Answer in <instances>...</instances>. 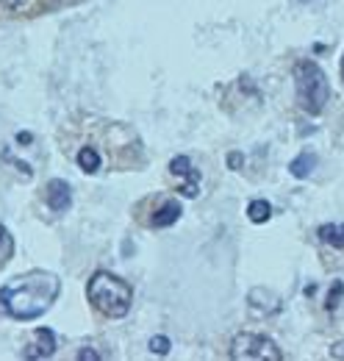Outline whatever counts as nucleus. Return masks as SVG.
I'll use <instances>...</instances> for the list:
<instances>
[{"instance_id":"obj_1","label":"nucleus","mask_w":344,"mask_h":361,"mask_svg":"<svg viewBox=\"0 0 344 361\" xmlns=\"http://www.w3.org/2000/svg\"><path fill=\"white\" fill-rule=\"evenodd\" d=\"M61 295V278L50 270H31L0 286V309L11 319L34 322L50 312Z\"/></svg>"},{"instance_id":"obj_2","label":"nucleus","mask_w":344,"mask_h":361,"mask_svg":"<svg viewBox=\"0 0 344 361\" xmlns=\"http://www.w3.org/2000/svg\"><path fill=\"white\" fill-rule=\"evenodd\" d=\"M86 300L103 317L123 319L133 306V289L128 281L106 270H97L86 281Z\"/></svg>"},{"instance_id":"obj_3","label":"nucleus","mask_w":344,"mask_h":361,"mask_svg":"<svg viewBox=\"0 0 344 361\" xmlns=\"http://www.w3.org/2000/svg\"><path fill=\"white\" fill-rule=\"evenodd\" d=\"M295 90H297V106L305 114L317 117L322 114L328 97H331V81L325 70L314 59H302L295 67Z\"/></svg>"},{"instance_id":"obj_4","label":"nucleus","mask_w":344,"mask_h":361,"mask_svg":"<svg viewBox=\"0 0 344 361\" xmlns=\"http://www.w3.org/2000/svg\"><path fill=\"white\" fill-rule=\"evenodd\" d=\"M233 361H283L281 348L264 334H239L231 342Z\"/></svg>"},{"instance_id":"obj_5","label":"nucleus","mask_w":344,"mask_h":361,"mask_svg":"<svg viewBox=\"0 0 344 361\" xmlns=\"http://www.w3.org/2000/svg\"><path fill=\"white\" fill-rule=\"evenodd\" d=\"M44 203L50 206V212L64 214L73 206V189H70V183L61 178L47 180V186H44Z\"/></svg>"},{"instance_id":"obj_6","label":"nucleus","mask_w":344,"mask_h":361,"mask_svg":"<svg viewBox=\"0 0 344 361\" xmlns=\"http://www.w3.org/2000/svg\"><path fill=\"white\" fill-rule=\"evenodd\" d=\"M56 348H59L56 334H53L50 328H39V331L34 334V339L25 345L23 356H25V359H50V356L56 353Z\"/></svg>"},{"instance_id":"obj_7","label":"nucleus","mask_w":344,"mask_h":361,"mask_svg":"<svg viewBox=\"0 0 344 361\" xmlns=\"http://www.w3.org/2000/svg\"><path fill=\"white\" fill-rule=\"evenodd\" d=\"M180 214H183L180 203H178V200H167V203H164L159 212H153L150 226H153V228H170V226H175V223L180 220Z\"/></svg>"},{"instance_id":"obj_8","label":"nucleus","mask_w":344,"mask_h":361,"mask_svg":"<svg viewBox=\"0 0 344 361\" xmlns=\"http://www.w3.org/2000/svg\"><path fill=\"white\" fill-rule=\"evenodd\" d=\"M317 161H319V159H317V153L302 150L297 159H292V161H289V173H292L295 178H300V180L308 178V176L317 170Z\"/></svg>"},{"instance_id":"obj_9","label":"nucleus","mask_w":344,"mask_h":361,"mask_svg":"<svg viewBox=\"0 0 344 361\" xmlns=\"http://www.w3.org/2000/svg\"><path fill=\"white\" fill-rule=\"evenodd\" d=\"M317 236L331 245V247H344V223H328V226H319Z\"/></svg>"},{"instance_id":"obj_10","label":"nucleus","mask_w":344,"mask_h":361,"mask_svg":"<svg viewBox=\"0 0 344 361\" xmlns=\"http://www.w3.org/2000/svg\"><path fill=\"white\" fill-rule=\"evenodd\" d=\"M75 159H78V167H81L84 173H89V176L100 170V153H97L94 147H81Z\"/></svg>"},{"instance_id":"obj_11","label":"nucleus","mask_w":344,"mask_h":361,"mask_svg":"<svg viewBox=\"0 0 344 361\" xmlns=\"http://www.w3.org/2000/svg\"><path fill=\"white\" fill-rule=\"evenodd\" d=\"M247 217H250V223H266L269 217H272V206H269V200H253L250 206H247Z\"/></svg>"},{"instance_id":"obj_12","label":"nucleus","mask_w":344,"mask_h":361,"mask_svg":"<svg viewBox=\"0 0 344 361\" xmlns=\"http://www.w3.org/2000/svg\"><path fill=\"white\" fill-rule=\"evenodd\" d=\"M170 173L172 176H183V178H200V173L192 167L189 156H175L170 161Z\"/></svg>"},{"instance_id":"obj_13","label":"nucleus","mask_w":344,"mask_h":361,"mask_svg":"<svg viewBox=\"0 0 344 361\" xmlns=\"http://www.w3.org/2000/svg\"><path fill=\"white\" fill-rule=\"evenodd\" d=\"M14 256V236L8 233V228L0 226V267H6Z\"/></svg>"},{"instance_id":"obj_14","label":"nucleus","mask_w":344,"mask_h":361,"mask_svg":"<svg viewBox=\"0 0 344 361\" xmlns=\"http://www.w3.org/2000/svg\"><path fill=\"white\" fill-rule=\"evenodd\" d=\"M342 300H344V281H333V283H331V289H328L325 309H328V312H336Z\"/></svg>"},{"instance_id":"obj_15","label":"nucleus","mask_w":344,"mask_h":361,"mask_svg":"<svg viewBox=\"0 0 344 361\" xmlns=\"http://www.w3.org/2000/svg\"><path fill=\"white\" fill-rule=\"evenodd\" d=\"M150 350L159 353V356H167L170 353V339L167 336H153L150 339Z\"/></svg>"},{"instance_id":"obj_16","label":"nucleus","mask_w":344,"mask_h":361,"mask_svg":"<svg viewBox=\"0 0 344 361\" xmlns=\"http://www.w3.org/2000/svg\"><path fill=\"white\" fill-rule=\"evenodd\" d=\"M242 164H245V156H242V153H231V156H228V167H231V170H239Z\"/></svg>"},{"instance_id":"obj_17","label":"nucleus","mask_w":344,"mask_h":361,"mask_svg":"<svg viewBox=\"0 0 344 361\" xmlns=\"http://www.w3.org/2000/svg\"><path fill=\"white\" fill-rule=\"evenodd\" d=\"M331 356H333V359H344V339H342V342H336V345L331 348Z\"/></svg>"},{"instance_id":"obj_18","label":"nucleus","mask_w":344,"mask_h":361,"mask_svg":"<svg viewBox=\"0 0 344 361\" xmlns=\"http://www.w3.org/2000/svg\"><path fill=\"white\" fill-rule=\"evenodd\" d=\"M78 359L81 361H97V359H103V356H100V353H94V350H81V353H78Z\"/></svg>"},{"instance_id":"obj_19","label":"nucleus","mask_w":344,"mask_h":361,"mask_svg":"<svg viewBox=\"0 0 344 361\" xmlns=\"http://www.w3.org/2000/svg\"><path fill=\"white\" fill-rule=\"evenodd\" d=\"M6 3H8V6H11V8H20V6H25V3H28V0H6Z\"/></svg>"},{"instance_id":"obj_20","label":"nucleus","mask_w":344,"mask_h":361,"mask_svg":"<svg viewBox=\"0 0 344 361\" xmlns=\"http://www.w3.org/2000/svg\"><path fill=\"white\" fill-rule=\"evenodd\" d=\"M342 81H344V56H342Z\"/></svg>"}]
</instances>
